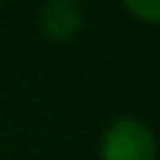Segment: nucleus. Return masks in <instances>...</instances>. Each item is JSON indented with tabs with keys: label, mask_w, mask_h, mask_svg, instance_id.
I'll return each mask as SVG.
<instances>
[{
	"label": "nucleus",
	"mask_w": 160,
	"mask_h": 160,
	"mask_svg": "<svg viewBox=\"0 0 160 160\" xmlns=\"http://www.w3.org/2000/svg\"><path fill=\"white\" fill-rule=\"evenodd\" d=\"M77 3H80V0H77Z\"/></svg>",
	"instance_id": "obj_4"
},
{
	"label": "nucleus",
	"mask_w": 160,
	"mask_h": 160,
	"mask_svg": "<svg viewBox=\"0 0 160 160\" xmlns=\"http://www.w3.org/2000/svg\"><path fill=\"white\" fill-rule=\"evenodd\" d=\"M98 160H157L154 131L137 116H119L101 133Z\"/></svg>",
	"instance_id": "obj_1"
},
{
	"label": "nucleus",
	"mask_w": 160,
	"mask_h": 160,
	"mask_svg": "<svg viewBox=\"0 0 160 160\" xmlns=\"http://www.w3.org/2000/svg\"><path fill=\"white\" fill-rule=\"evenodd\" d=\"M83 27V15H80L77 0H48L42 9V30L51 42H71Z\"/></svg>",
	"instance_id": "obj_2"
},
{
	"label": "nucleus",
	"mask_w": 160,
	"mask_h": 160,
	"mask_svg": "<svg viewBox=\"0 0 160 160\" xmlns=\"http://www.w3.org/2000/svg\"><path fill=\"white\" fill-rule=\"evenodd\" d=\"M122 6H125L137 21L160 27V0H122Z\"/></svg>",
	"instance_id": "obj_3"
}]
</instances>
